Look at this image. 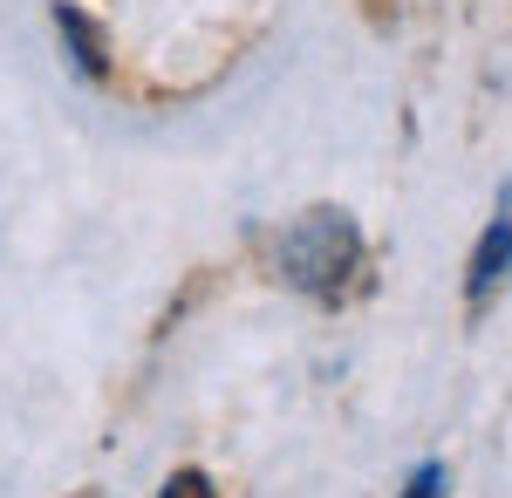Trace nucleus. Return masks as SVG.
Returning a JSON list of instances; mask_svg holds the SVG:
<instances>
[{"mask_svg": "<svg viewBox=\"0 0 512 498\" xmlns=\"http://www.w3.org/2000/svg\"><path fill=\"white\" fill-rule=\"evenodd\" d=\"M362 226H355V212L342 205H308L294 226L274 239V267L280 280L294 287V294H308V301H342L349 294V280L362 273Z\"/></svg>", "mask_w": 512, "mask_h": 498, "instance_id": "f257e3e1", "label": "nucleus"}, {"mask_svg": "<svg viewBox=\"0 0 512 498\" xmlns=\"http://www.w3.org/2000/svg\"><path fill=\"white\" fill-rule=\"evenodd\" d=\"M403 498H444V464L424 458L417 471H410V485H403Z\"/></svg>", "mask_w": 512, "mask_h": 498, "instance_id": "39448f33", "label": "nucleus"}, {"mask_svg": "<svg viewBox=\"0 0 512 498\" xmlns=\"http://www.w3.org/2000/svg\"><path fill=\"white\" fill-rule=\"evenodd\" d=\"M506 280H512V192H506V205L492 212V226L478 232V246H472V267H465V307L485 314L492 294H499Z\"/></svg>", "mask_w": 512, "mask_h": 498, "instance_id": "f03ea898", "label": "nucleus"}, {"mask_svg": "<svg viewBox=\"0 0 512 498\" xmlns=\"http://www.w3.org/2000/svg\"><path fill=\"white\" fill-rule=\"evenodd\" d=\"M158 498H219V485H212L198 464H185V471H171V478H164V492H158Z\"/></svg>", "mask_w": 512, "mask_h": 498, "instance_id": "20e7f679", "label": "nucleus"}, {"mask_svg": "<svg viewBox=\"0 0 512 498\" xmlns=\"http://www.w3.org/2000/svg\"><path fill=\"white\" fill-rule=\"evenodd\" d=\"M55 35L69 41V62H76L82 82H110V48H103V28H96L82 7L55 0Z\"/></svg>", "mask_w": 512, "mask_h": 498, "instance_id": "7ed1b4c3", "label": "nucleus"}]
</instances>
